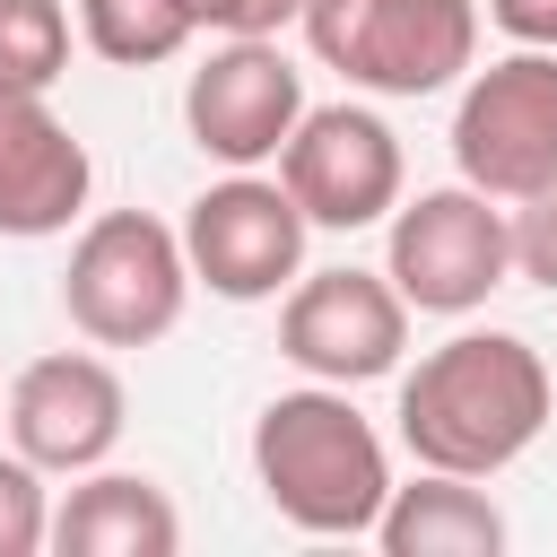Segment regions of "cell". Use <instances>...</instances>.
I'll use <instances>...</instances> for the list:
<instances>
[{
  "mask_svg": "<svg viewBox=\"0 0 557 557\" xmlns=\"http://www.w3.org/2000/svg\"><path fill=\"white\" fill-rule=\"evenodd\" d=\"M557 409V374L522 331H453L400 374V453L418 470L496 479L513 470Z\"/></svg>",
  "mask_w": 557,
  "mask_h": 557,
  "instance_id": "cell-1",
  "label": "cell"
},
{
  "mask_svg": "<svg viewBox=\"0 0 557 557\" xmlns=\"http://www.w3.org/2000/svg\"><path fill=\"white\" fill-rule=\"evenodd\" d=\"M252 479H261L278 522H296L313 540H366L383 496H392V453L339 383H305V392L261 400Z\"/></svg>",
  "mask_w": 557,
  "mask_h": 557,
  "instance_id": "cell-2",
  "label": "cell"
},
{
  "mask_svg": "<svg viewBox=\"0 0 557 557\" xmlns=\"http://www.w3.org/2000/svg\"><path fill=\"white\" fill-rule=\"evenodd\" d=\"M191 305V261L183 226L148 209H104L78 226L70 270H61V313L87 348H157Z\"/></svg>",
  "mask_w": 557,
  "mask_h": 557,
  "instance_id": "cell-3",
  "label": "cell"
},
{
  "mask_svg": "<svg viewBox=\"0 0 557 557\" xmlns=\"http://www.w3.org/2000/svg\"><path fill=\"white\" fill-rule=\"evenodd\" d=\"M296 26L366 96H444L479 61V0H305Z\"/></svg>",
  "mask_w": 557,
  "mask_h": 557,
  "instance_id": "cell-4",
  "label": "cell"
},
{
  "mask_svg": "<svg viewBox=\"0 0 557 557\" xmlns=\"http://www.w3.org/2000/svg\"><path fill=\"white\" fill-rule=\"evenodd\" d=\"M383 278L400 287L409 313H479L505 278H513V218L505 200L470 191V183H435V191H400L383 218Z\"/></svg>",
  "mask_w": 557,
  "mask_h": 557,
  "instance_id": "cell-5",
  "label": "cell"
},
{
  "mask_svg": "<svg viewBox=\"0 0 557 557\" xmlns=\"http://www.w3.org/2000/svg\"><path fill=\"white\" fill-rule=\"evenodd\" d=\"M453 174L505 209L557 183V52L513 44L487 70L470 61L453 104Z\"/></svg>",
  "mask_w": 557,
  "mask_h": 557,
  "instance_id": "cell-6",
  "label": "cell"
},
{
  "mask_svg": "<svg viewBox=\"0 0 557 557\" xmlns=\"http://www.w3.org/2000/svg\"><path fill=\"white\" fill-rule=\"evenodd\" d=\"M287 200L305 209V226H331V235H357V226H383L409 165H400V131L374 113V104H305L287 148L270 157Z\"/></svg>",
  "mask_w": 557,
  "mask_h": 557,
  "instance_id": "cell-7",
  "label": "cell"
},
{
  "mask_svg": "<svg viewBox=\"0 0 557 557\" xmlns=\"http://www.w3.org/2000/svg\"><path fill=\"white\" fill-rule=\"evenodd\" d=\"M305 209L287 200L278 174H226L209 183L191 209H183V261H191V287L226 296V305H270L287 296V278L305 270Z\"/></svg>",
  "mask_w": 557,
  "mask_h": 557,
  "instance_id": "cell-8",
  "label": "cell"
},
{
  "mask_svg": "<svg viewBox=\"0 0 557 557\" xmlns=\"http://www.w3.org/2000/svg\"><path fill=\"white\" fill-rule=\"evenodd\" d=\"M400 348H409V305H400V287H392L383 270L339 261V270H296V278H287L278 357H287L296 374L357 392V383L392 374Z\"/></svg>",
  "mask_w": 557,
  "mask_h": 557,
  "instance_id": "cell-9",
  "label": "cell"
},
{
  "mask_svg": "<svg viewBox=\"0 0 557 557\" xmlns=\"http://www.w3.org/2000/svg\"><path fill=\"white\" fill-rule=\"evenodd\" d=\"M296 113H305V70L278 52V35H226V44L191 70V87H183V131H191V148L218 157L226 174L270 165V157L287 148Z\"/></svg>",
  "mask_w": 557,
  "mask_h": 557,
  "instance_id": "cell-10",
  "label": "cell"
},
{
  "mask_svg": "<svg viewBox=\"0 0 557 557\" xmlns=\"http://www.w3.org/2000/svg\"><path fill=\"white\" fill-rule=\"evenodd\" d=\"M0 426H9V453H26L44 479H78V470H96L122 444L131 392H122V374L96 348H52V357H35L9 383Z\"/></svg>",
  "mask_w": 557,
  "mask_h": 557,
  "instance_id": "cell-11",
  "label": "cell"
},
{
  "mask_svg": "<svg viewBox=\"0 0 557 557\" xmlns=\"http://www.w3.org/2000/svg\"><path fill=\"white\" fill-rule=\"evenodd\" d=\"M96 191V157L87 139L26 87H0V235L44 244L70 235V218Z\"/></svg>",
  "mask_w": 557,
  "mask_h": 557,
  "instance_id": "cell-12",
  "label": "cell"
},
{
  "mask_svg": "<svg viewBox=\"0 0 557 557\" xmlns=\"http://www.w3.org/2000/svg\"><path fill=\"white\" fill-rule=\"evenodd\" d=\"M44 548L61 557H174L183 548V513L157 479L139 470H78V487L52 505V531Z\"/></svg>",
  "mask_w": 557,
  "mask_h": 557,
  "instance_id": "cell-13",
  "label": "cell"
},
{
  "mask_svg": "<svg viewBox=\"0 0 557 557\" xmlns=\"http://www.w3.org/2000/svg\"><path fill=\"white\" fill-rule=\"evenodd\" d=\"M366 540H383V557H496L513 540V522L496 513V496L479 479L418 470L409 487L392 479V496H383V513H374Z\"/></svg>",
  "mask_w": 557,
  "mask_h": 557,
  "instance_id": "cell-14",
  "label": "cell"
},
{
  "mask_svg": "<svg viewBox=\"0 0 557 557\" xmlns=\"http://www.w3.org/2000/svg\"><path fill=\"white\" fill-rule=\"evenodd\" d=\"M78 35L113 70H157L191 44V17L174 0H78Z\"/></svg>",
  "mask_w": 557,
  "mask_h": 557,
  "instance_id": "cell-15",
  "label": "cell"
},
{
  "mask_svg": "<svg viewBox=\"0 0 557 557\" xmlns=\"http://www.w3.org/2000/svg\"><path fill=\"white\" fill-rule=\"evenodd\" d=\"M70 70V9L61 0H0V87L52 96Z\"/></svg>",
  "mask_w": 557,
  "mask_h": 557,
  "instance_id": "cell-16",
  "label": "cell"
},
{
  "mask_svg": "<svg viewBox=\"0 0 557 557\" xmlns=\"http://www.w3.org/2000/svg\"><path fill=\"white\" fill-rule=\"evenodd\" d=\"M52 531V496H44V470L26 453H0V557H35Z\"/></svg>",
  "mask_w": 557,
  "mask_h": 557,
  "instance_id": "cell-17",
  "label": "cell"
},
{
  "mask_svg": "<svg viewBox=\"0 0 557 557\" xmlns=\"http://www.w3.org/2000/svg\"><path fill=\"white\" fill-rule=\"evenodd\" d=\"M505 218H513V270L557 296V183H540V191L513 200Z\"/></svg>",
  "mask_w": 557,
  "mask_h": 557,
  "instance_id": "cell-18",
  "label": "cell"
},
{
  "mask_svg": "<svg viewBox=\"0 0 557 557\" xmlns=\"http://www.w3.org/2000/svg\"><path fill=\"white\" fill-rule=\"evenodd\" d=\"M174 9L191 17V35H278L296 26L305 0H174Z\"/></svg>",
  "mask_w": 557,
  "mask_h": 557,
  "instance_id": "cell-19",
  "label": "cell"
},
{
  "mask_svg": "<svg viewBox=\"0 0 557 557\" xmlns=\"http://www.w3.org/2000/svg\"><path fill=\"white\" fill-rule=\"evenodd\" d=\"M479 9H487V26H496V35L557 52V0H479Z\"/></svg>",
  "mask_w": 557,
  "mask_h": 557,
  "instance_id": "cell-20",
  "label": "cell"
}]
</instances>
